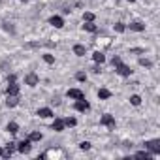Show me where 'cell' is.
I'll use <instances>...</instances> for the list:
<instances>
[{
  "label": "cell",
  "mask_w": 160,
  "mask_h": 160,
  "mask_svg": "<svg viewBox=\"0 0 160 160\" xmlns=\"http://www.w3.org/2000/svg\"><path fill=\"white\" fill-rule=\"evenodd\" d=\"M38 158H49V160H58V158H64V151L58 149V147H53L49 151H45L43 154H40Z\"/></svg>",
  "instance_id": "obj_1"
},
{
  "label": "cell",
  "mask_w": 160,
  "mask_h": 160,
  "mask_svg": "<svg viewBox=\"0 0 160 160\" xmlns=\"http://www.w3.org/2000/svg\"><path fill=\"white\" fill-rule=\"evenodd\" d=\"M145 149L151 152V154H160V141L158 139H151L145 143Z\"/></svg>",
  "instance_id": "obj_2"
},
{
  "label": "cell",
  "mask_w": 160,
  "mask_h": 160,
  "mask_svg": "<svg viewBox=\"0 0 160 160\" xmlns=\"http://www.w3.org/2000/svg\"><path fill=\"white\" fill-rule=\"evenodd\" d=\"M73 109H75V111H89V109H91V104H89L85 98H81V100H75V104H73Z\"/></svg>",
  "instance_id": "obj_3"
},
{
  "label": "cell",
  "mask_w": 160,
  "mask_h": 160,
  "mask_svg": "<svg viewBox=\"0 0 160 160\" xmlns=\"http://www.w3.org/2000/svg\"><path fill=\"white\" fill-rule=\"evenodd\" d=\"M115 72H117L119 75H122V77H128V75L132 73V70H130V66H126V64H122V62H119V64H115Z\"/></svg>",
  "instance_id": "obj_4"
},
{
  "label": "cell",
  "mask_w": 160,
  "mask_h": 160,
  "mask_svg": "<svg viewBox=\"0 0 160 160\" xmlns=\"http://www.w3.org/2000/svg\"><path fill=\"white\" fill-rule=\"evenodd\" d=\"M100 124H104V126H108L109 130H113V128H115V119H113V115H109V113L102 115V119H100Z\"/></svg>",
  "instance_id": "obj_5"
},
{
  "label": "cell",
  "mask_w": 160,
  "mask_h": 160,
  "mask_svg": "<svg viewBox=\"0 0 160 160\" xmlns=\"http://www.w3.org/2000/svg\"><path fill=\"white\" fill-rule=\"evenodd\" d=\"M25 83H27L28 87H36V85L40 83V77H38L34 72H30V73H27V77H25Z\"/></svg>",
  "instance_id": "obj_6"
},
{
  "label": "cell",
  "mask_w": 160,
  "mask_h": 160,
  "mask_svg": "<svg viewBox=\"0 0 160 160\" xmlns=\"http://www.w3.org/2000/svg\"><path fill=\"white\" fill-rule=\"evenodd\" d=\"M32 141L27 138V139H23L19 145H17V149H19V152H23V154H27V152H30V149H32V145H30Z\"/></svg>",
  "instance_id": "obj_7"
},
{
  "label": "cell",
  "mask_w": 160,
  "mask_h": 160,
  "mask_svg": "<svg viewBox=\"0 0 160 160\" xmlns=\"http://www.w3.org/2000/svg\"><path fill=\"white\" fill-rule=\"evenodd\" d=\"M96 45H98V49H100V51H104V49H108V47L111 45V38L102 36V38H98V40H96Z\"/></svg>",
  "instance_id": "obj_8"
},
{
  "label": "cell",
  "mask_w": 160,
  "mask_h": 160,
  "mask_svg": "<svg viewBox=\"0 0 160 160\" xmlns=\"http://www.w3.org/2000/svg\"><path fill=\"white\" fill-rule=\"evenodd\" d=\"M15 149H17V147H15V143H13V141H10V143L2 149V156H4V158H10V156L15 152Z\"/></svg>",
  "instance_id": "obj_9"
},
{
  "label": "cell",
  "mask_w": 160,
  "mask_h": 160,
  "mask_svg": "<svg viewBox=\"0 0 160 160\" xmlns=\"http://www.w3.org/2000/svg\"><path fill=\"white\" fill-rule=\"evenodd\" d=\"M8 98H6V106L8 108H15L17 104H19V94H6Z\"/></svg>",
  "instance_id": "obj_10"
},
{
  "label": "cell",
  "mask_w": 160,
  "mask_h": 160,
  "mask_svg": "<svg viewBox=\"0 0 160 160\" xmlns=\"http://www.w3.org/2000/svg\"><path fill=\"white\" fill-rule=\"evenodd\" d=\"M68 98H73V100H81V98H85V94L79 91V89H70L68 91Z\"/></svg>",
  "instance_id": "obj_11"
},
{
  "label": "cell",
  "mask_w": 160,
  "mask_h": 160,
  "mask_svg": "<svg viewBox=\"0 0 160 160\" xmlns=\"http://www.w3.org/2000/svg\"><path fill=\"white\" fill-rule=\"evenodd\" d=\"M49 25H53L55 28H62V27H64V21H62V17H58V15H53V17L49 19Z\"/></svg>",
  "instance_id": "obj_12"
},
{
  "label": "cell",
  "mask_w": 160,
  "mask_h": 160,
  "mask_svg": "<svg viewBox=\"0 0 160 160\" xmlns=\"http://www.w3.org/2000/svg\"><path fill=\"white\" fill-rule=\"evenodd\" d=\"M38 117H42V119H51V117H55V115H53V111H51L49 108H40V109H38Z\"/></svg>",
  "instance_id": "obj_13"
},
{
  "label": "cell",
  "mask_w": 160,
  "mask_h": 160,
  "mask_svg": "<svg viewBox=\"0 0 160 160\" xmlns=\"http://www.w3.org/2000/svg\"><path fill=\"white\" fill-rule=\"evenodd\" d=\"M6 94H19V85L15 81H12L8 87H6Z\"/></svg>",
  "instance_id": "obj_14"
},
{
  "label": "cell",
  "mask_w": 160,
  "mask_h": 160,
  "mask_svg": "<svg viewBox=\"0 0 160 160\" xmlns=\"http://www.w3.org/2000/svg\"><path fill=\"white\" fill-rule=\"evenodd\" d=\"M64 126H66V124H64V119H55V122H53V126H51V128H53L55 132H62V130H64Z\"/></svg>",
  "instance_id": "obj_15"
},
{
  "label": "cell",
  "mask_w": 160,
  "mask_h": 160,
  "mask_svg": "<svg viewBox=\"0 0 160 160\" xmlns=\"http://www.w3.org/2000/svg\"><path fill=\"white\" fill-rule=\"evenodd\" d=\"M92 58H94V62L102 64V62L106 60V55H104V51H100V49H98V51H94V53H92Z\"/></svg>",
  "instance_id": "obj_16"
},
{
  "label": "cell",
  "mask_w": 160,
  "mask_h": 160,
  "mask_svg": "<svg viewBox=\"0 0 160 160\" xmlns=\"http://www.w3.org/2000/svg\"><path fill=\"white\" fill-rule=\"evenodd\" d=\"M73 53L77 55V57H85V53H87V47L85 45H73Z\"/></svg>",
  "instance_id": "obj_17"
},
{
  "label": "cell",
  "mask_w": 160,
  "mask_h": 160,
  "mask_svg": "<svg viewBox=\"0 0 160 160\" xmlns=\"http://www.w3.org/2000/svg\"><path fill=\"white\" fill-rule=\"evenodd\" d=\"M128 27H130V30H136V32H143L145 30V25L143 23H138V21L136 23H130Z\"/></svg>",
  "instance_id": "obj_18"
},
{
  "label": "cell",
  "mask_w": 160,
  "mask_h": 160,
  "mask_svg": "<svg viewBox=\"0 0 160 160\" xmlns=\"http://www.w3.org/2000/svg\"><path fill=\"white\" fill-rule=\"evenodd\" d=\"M83 28H85L87 32H96V30H98V27H96V25H94L92 21H89V23H85V25H83Z\"/></svg>",
  "instance_id": "obj_19"
},
{
  "label": "cell",
  "mask_w": 160,
  "mask_h": 160,
  "mask_svg": "<svg viewBox=\"0 0 160 160\" xmlns=\"http://www.w3.org/2000/svg\"><path fill=\"white\" fill-rule=\"evenodd\" d=\"M109 96H111V92H109L108 89H100V91H98V98H100V100H108Z\"/></svg>",
  "instance_id": "obj_20"
},
{
  "label": "cell",
  "mask_w": 160,
  "mask_h": 160,
  "mask_svg": "<svg viewBox=\"0 0 160 160\" xmlns=\"http://www.w3.org/2000/svg\"><path fill=\"white\" fill-rule=\"evenodd\" d=\"M134 156H136V158H145V160H149V158H151L152 154H151V152H149V151L145 149V151H139V152H136Z\"/></svg>",
  "instance_id": "obj_21"
},
{
  "label": "cell",
  "mask_w": 160,
  "mask_h": 160,
  "mask_svg": "<svg viewBox=\"0 0 160 160\" xmlns=\"http://www.w3.org/2000/svg\"><path fill=\"white\" fill-rule=\"evenodd\" d=\"M8 132H10V134H17V132H19V124H17V122H10V124H8Z\"/></svg>",
  "instance_id": "obj_22"
},
{
  "label": "cell",
  "mask_w": 160,
  "mask_h": 160,
  "mask_svg": "<svg viewBox=\"0 0 160 160\" xmlns=\"http://www.w3.org/2000/svg\"><path fill=\"white\" fill-rule=\"evenodd\" d=\"M28 139H30V141H40V139H42V132H32V134L28 136Z\"/></svg>",
  "instance_id": "obj_23"
},
{
  "label": "cell",
  "mask_w": 160,
  "mask_h": 160,
  "mask_svg": "<svg viewBox=\"0 0 160 160\" xmlns=\"http://www.w3.org/2000/svg\"><path fill=\"white\" fill-rule=\"evenodd\" d=\"M130 104H132V106H139V104H141V98H139L138 94H134V96H130Z\"/></svg>",
  "instance_id": "obj_24"
},
{
  "label": "cell",
  "mask_w": 160,
  "mask_h": 160,
  "mask_svg": "<svg viewBox=\"0 0 160 160\" xmlns=\"http://www.w3.org/2000/svg\"><path fill=\"white\" fill-rule=\"evenodd\" d=\"M64 124H66V126H75L77 121H75L73 117H66V119H64Z\"/></svg>",
  "instance_id": "obj_25"
},
{
  "label": "cell",
  "mask_w": 160,
  "mask_h": 160,
  "mask_svg": "<svg viewBox=\"0 0 160 160\" xmlns=\"http://www.w3.org/2000/svg\"><path fill=\"white\" fill-rule=\"evenodd\" d=\"M75 79H77V81H87V73L85 72H77L75 73Z\"/></svg>",
  "instance_id": "obj_26"
},
{
  "label": "cell",
  "mask_w": 160,
  "mask_h": 160,
  "mask_svg": "<svg viewBox=\"0 0 160 160\" xmlns=\"http://www.w3.org/2000/svg\"><path fill=\"white\" fill-rule=\"evenodd\" d=\"M43 60H45L47 64H53V62H55V57L49 55V53H45V55H43Z\"/></svg>",
  "instance_id": "obj_27"
},
{
  "label": "cell",
  "mask_w": 160,
  "mask_h": 160,
  "mask_svg": "<svg viewBox=\"0 0 160 160\" xmlns=\"http://www.w3.org/2000/svg\"><path fill=\"white\" fill-rule=\"evenodd\" d=\"M139 64L145 66V68H151V66H152V62H151L149 58H139Z\"/></svg>",
  "instance_id": "obj_28"
},
{
  "label": "cell",
  "mask_w": 160,
  "mask_h": 160,
  "mask_svg": "<svg viewBox=\"0 0 160 160\" xmlns=\"http://www.w3.org/2000/svg\"><path fill=\"white\" fill-rule=\"evenodd\" d=\"M79 149H81V151H89L91 149V143L89 141H81V143H79Z\"/></svg>",
  "instance_id": "obj_29"
},
{
  "label": "cell",
  "mask_w": 160,
  "mask_h": 160,
  "mask_svg": "<svg viewBox=\"0 0 160 160\" xmlns=\"http://www.w3.org/2000/svg\"><path fill=\"white\" fill-rule=\"evenodd\" d=\"M83 19H85V21H87V23H89V21H94V13H92V12H87V13H85V17H83Z\"/></svg>",
  "instance_id": "obj_30"
},
{
  "label": "cell",
  "mask_w": 160,
  "mask_h": 160,
  "mask_svg": "<svg viewBox=\"0 0 160 160\" xmlns=\"http://www.w3.org/2000/svg\"><path fill=\"white\" fill-rule=\"evenodd\" d=\"M113 28H115L117 32H124V25H122V23H115V25H113Z\"/></svg>",
  "instance_id": "obj_31"
},
{
  "label": "cell",
  "mask_w": 160,
  "mask_h": 160,
  "mask_svg": "<svg viewBox=\"0 0 160 160\" xmlns=\"http://www.w3.org/2000/svg\"><path fill=\"white\" fill-rule=\"evenodd\" d=\"M121 62V57H113V60H111V64L115 66V64H119Z\"/></svg>",
  "instance_id": "obj_32"
},
{
  "label": "cell",
  "mask_w": 160,
  "mask_h": 160,
  "mask_svg": "<svg viewBox=\"0 0 160 160\" xmlns=\"http://www.w3.org/2000/svg\"><path fill=\"white\" fill-rule=\"evenodd\" d=\"M91 70H92V72H94V73H100V66H92V68H91Z\"/></svg>",
  "instance_id": "obj_33"
},
{
  "label": "cell",
  "mask_w": 160,
  "mask_h": 160,
  "mask_svg": "<svg viewBox=\"0 0 160 160\" xmlns=\"http://www.w3.org/2000/svg\"><path fill=\"white\" fill-rule=\"evenodd\" d=\"M128 2H136V0H128Z\"/></svg>",
  "instance_id": "obj_34"
},
{
  "label": "cell",
  "mask_w": 160,
  "mask_h": 160,
  "mask_svg": "<svg viewBox=\"0 0 160 160\" xmlns=\"http://www.w3.org/2000/svg\"><path fill=\"white\" fill-rule=\"evenodd\" d=\"M0 156H2V149H0Z\"/></svg>",
  "instance_id": "obj_35"
}]
</instances>
